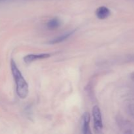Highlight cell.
<instances>
[{"mask_svg": "<svg viewBox=\"0 0 134 134\" xmlns=\"http://www.w3.org/2000/svg\"><path fill=\"white\" fill-rule=\"evenodd\" d=\"M10 68H11L12 74L16 83V90L17 94L21 99H25L27 98L29 94L28 84L18 68L16 63L13 60L10 62Z\"/></svg>", "mask_w": 134, "mask_h": 134, "instance_id": "1", "label": "cell"}, {"mask_svg": "<svg viewBox=\"0 0 134 134\" xmlns=\"http://www.w3.org/2000/svg\"><path fill=\"white\" fill-rule=\"evenodd\" d=\"M92 116L94 119V129L96 133H101L103 129V122H102V113L99 107L95 105L92 108Z\"/></svg>", "mask_w": 134, "mask_h": 134, "instance_id": "2", "label": "cell"}, {"mask_svg": "<svg viewBox=\"0 0 134 134\" xmlns=\"http://www.w3.org/2000/svg\"><path fill=\"white\" fill-rule=\"evenodd\" d=\"M51 56L50 54L47 53H43V54H31L26 55V56L24 57V61L26 64H31L33 62L35 61V60H41V59H45L48 58Z\"/></svg>", "mask_w": 134, "mask_h": 134, "instance_id": "3", "label": "cell"}, {"mask_svg": "<svg viewBox=\"0 0 134 134\" xmlns=\"http://www.w3.org/2000/svg\"><path fill=\"white\" fill-rule=\"evenodd\" d=\"M90 115L89 113L85 112L82 116V132L84 134L90 133Z\"/></svg>", "mask_w": 134, "mask_h": 134, "instance_id": "4", "label": "cell"}, {"mask_svg": "<svg viewBox=\"0 0 134 134\" xmlns=\"http://www.w3.org/2000/svg\"><path fill=\"white\" fill-rule=\"evenodd\" d=\"M119 127L124 131V133H134V124L126 120H120L119 122Z\"/></svg>", "mask_w": 134, "mask_h": 134, "instance_id": "5", "label": "cell"}, {"mask_svg": "<svg viewBox=\"0 0 134 134\" xmlns=\"http://www.w3.org/2000/svg\"><path fill=\"white\" fill-rule=\"evenodd\" d=\"M110 14H111V10L107 7L105 6L99 7L97 9L96 11V16L100 20L105 19L107 17L109 16Z\"/></svg>", "mask_w": 134, "mask_h": 134, "instance_id": "6", "label": "cell"}, {"mask_svg": "<svg viewBox=\"0 0 134 134\" xmlns=\"http://www.w3.org/2000/svg\"><path fill=\"white\" fill-rule=\"evenodd\" d=\"M74 31H71V32L66 33V34L60 35V36H58V37H56L55 39L51 40V41L49 42V43H51V44H56V43H61V42L64 41L66 40L67 39H68L71 35H73Z\"/></svg>", "mask_w": 134, "mask_h": 134, "instance_id": "7", "label": "cell"}, {"mask_svg": "<svg viewBox=\"0 0 134 134\" xmlns=\"http://www.w3.org/2000/svg\"><path fill=\"white\" fill-rule=\"evenodd\" d=\"M61 24L60 20L57 18H54L50 20L47 24V27L50 30H54V29L58 28Z\"/></svg>", "mask_w": 134, "mask_h": 134, "instance_id": "8", "label": "cell"}, {"mask_svg": "<svg viewBox=\"0 0 134 134\" xmlns=\"http://www.w3.org/2000/svg\"><path fill=\"white\" fill-rule=\"evenodd\" d=\"M132 79L134 81V73H133L132 74Z\"/></svg>", "mask_w": 134, "mask_h": 134, "instance_id": "9", "label": "cell"}, {"mask_svg": "<svg viewBox=\"0 0 134 134\" xmlns=\"http://www.w3.org/2000/svg\"><path fill=\"white\" fill-rule=\"evenodd\" d=\"M4 1V0H0V1Z\"/></svg>", "mask_w": 134, "mask_h": 134, "instance_id": "10", "label": "cell"}]
</instances>
